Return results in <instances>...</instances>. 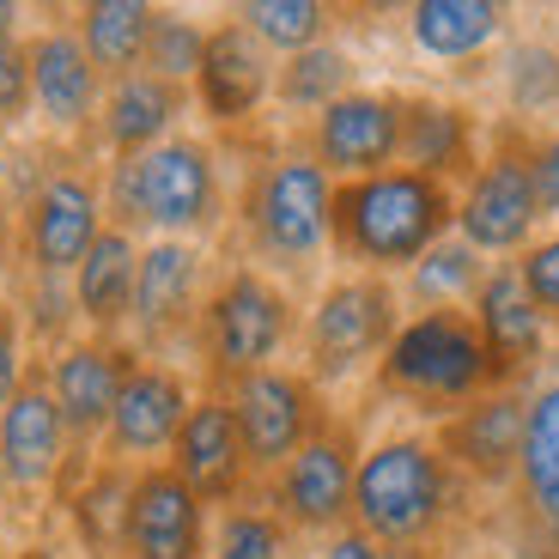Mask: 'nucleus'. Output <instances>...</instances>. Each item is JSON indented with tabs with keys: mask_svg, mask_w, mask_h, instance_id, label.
<instances>
[{
	"mask_svg": "<svg viewBox=\"0 0 559 559\" xmlns=\"http://www.w3.org/2000/svg\"><path fill=\"white\" fill-rule=\"evenodd\" d=\"M499 0H414L407 7V37L426 61H475L504 37Z\"/></svg>",
	"mask_w": 559,
	"mask_h": 559,
	"instance_id": "obj_27",
	"label": "nucleus"
},
{
	"mask_svg": "<svg viewBox=\"0 0 559 559\" xmlns=\"http://www.w3.org/2000/svg\"><path fill=\"white\" fill-rule=\"evenodd\" d=\"M13 559H61V554H56V547H43V542H37V547H19Z\"/></svg>",
	"mask_w": 559,
	"mask_h": 559,
	"instance_id": "obj_45",
	"label": "nucleus"
},
{
	"mask_svg": "<svg viewBox=\"0 0 559 559\" xmlns=\"http://www.w3.org/2000/svg\"><path fill=\"white\" fill-rule=\"evenodd\" d=\"M195 407V383L182 378L170 359H140L134 378L122 383L110 414V432H104V462H122V468H153L170 456L182 419Z\"/></svg>",
	"mask_w": 559,
	"mask_h": 559,
	"instance_id": "obj_17",
	"label": "nucleus"
},
{
	"mask_svg": "<svg viewBox=\"0 0 559 559\" xmlns=\"http://www.w3.org/2000/svg\"><path fill=\"white\" fill-rule=\"evenodd\" d=\"M128 487H134V468L122 462H92L80 480L68 487V530L73 542L92 559H122V523H128Z\"/></svg>",
	"mask_w": 559,
	"mask_h": 559,
	"instance_id": "obj_29",
	"label": "nucleus"
},
{
	"mask_svg": "<svg viewBox=\"0 0 559 559\" xmlns=\"http://www.w3.org/2000/svg\"><path fill=\"white\" fill-rule=\"evenodd\" d=\"M523 414L530 390H487L450 419H438L432 444L475 492H504L518 487V456H523Z\"/></svg>",
	"mask_w": 559,
	"mask_h": 559,
	"instance_id": "obj_18",
	"label": "nucleus"
},
{
	"mask_svg": "<svg viewBox=\"0 0 559 559\" xmlns=\"http://www.w3.org/2000/svg\"><path fill=\"white\" fill-rule=\"evenodd\" d=\"M475 487L444 462L432 432H390L359 450L353 480V530H365L383 554H432L462 518Z\"/></svg>",
	"mask_w": 559,
	"mask_h": 559,
	"instance_id": "obj_1",
	"label": "nucleus"
},
{
	"mask_svg": "<svg viewBox=\"0 0 559 559\" xmlns=\"http://www.w3.org/2000/svg\"><path fill=\"white\" fill-rule=\"evenodd\" d=\"M165 468L195 492L207 511H213V504H219V511L250 504L255 475H250V456H243L231 402H225L219 390H201L195 395V407H189V419H182V432H177V444H170Z\"/></svg>",
	"mask_w": 559,
	"mask_h": 559,
	"instance_id": "obj_19",
	"label": "nucleus"
},
{
	"mask_svg": "<svg viewBox=\"0 0 559 559\" xmlns=\"http://www.w3.org/2000/svg\"><path fill=\"white\" fill-rule=\"evenodd\" d=\"M487 267H492L487 255H475L456 231H450L438 250H426L407 267V298H414L419 310H468V298L480 293Z\"/></svg>",
	"mask_w": 559,
	"mask_h": 559,
	"instance_id": "obj_31",
	"label": "nucleus"
},
{
	"mask_svg": "<svg viewBox=\"0 0 559 559\" xmlns=\"http://www.w3.org/2000/svg\"><path fill=\"white\" fill-rule=\"evenodd\" d=\"M92 462L73 450L68 419H61L43 359L31 365V378L19 383V395L0 414V492L37 504V499H68V487L85 475Z\"/></svg>",
	"mask_w": 559,
	"mask_h": 559,
	"instance_id": "obj_10",
	"label": "nucleus"
},
{
	"mask_svg": "<svg viewBox=\"0 0 559 559\" xmlns=\"http://www.w3.org/2000/svg\"><path fill=\"white\" fill-rule=\"evenodd\" d=\"M504 85H511V104L523 116L559 110V49L554 43H518L504 61Z\"/></svg>",
	"mask_w": 559,
	"mask_h": 559,
	"instance_id": "obj_36",
	"label": "nucleus"
},
{
	"mask_svg": "<svg viewBox=\"0 0 559 559\" xmlns=\"http://www.w3.org/2000/svg\"><path fill=\"white\" fill-rule=\"evenodd\" d=\"M395 329H402L395 280H378V274L329 280L305 317V378L317 390H329V383H353L359 371H378Z\"/></svg>",
	"mask_w": 559,
	"mask_h": 559,
	"instance_id": "obj_8",
	"label": "nucleus"
},
{
	"mask_svg": "<svg viewBox=\"0 0 559 559\" xmlns=\"http://www.w3.org/2000/svg\"><path fill=\"white\" fill-rule=\"evenodd\" d=\"M518 280H523V293L535 298V310L559 329V231L554 238H535L518 255Z\"/></svg>",
	"mask_w": 559,
	"mask_h": 559,
	"instance_id": "obj_37",
	"label": "nucleus"
},
{
	"mask_svg": "<svg viewBox=\"0 0 559 559\" xmlns=\"http://www.w3.org/2000/svg\"><path fill=\"white\" fill-rule=\"evenodd\" d=\"M468 317L480 329V347L492 359V383L499 390H523V383L542 371L547 341H554V322L535 310V298L523 293L518 262H492L480 293L468 298Z\"/></svg>",
	"mask_w": 559,
	"mask_h": 559,
	"instance_id": "obj_20",
	"label": "nucleus"
},
{
	"mask_svg": "<svg viewBox=\"0 0 559 559\" xmlns=\"http://www.w3.org/2000/svg\"><path fill=\"white\" fill-rule=\"evenodd\" d=\"M31 341H25V322H19L13 298H0V414H7V402L19 395V383L31 378Z\"/></svg>",
	"mask_w": 559,
	"mask_h": 559,
	"instance_id": "obj_38",
	"label": "nucleus"
},
{
	"mask_svg": "<svg viewBox=\"0 0 559 559\" xmlns=\"http://www.w3.org/2000/svg\"><path fill=\"white\" fill-rule=\"evenodd\" d=\"M201 49H207V25H201V19H189V13H165V7H158L140 73H153V80H170V85H195V73H201Z\"/></svg>",
	"mask_w": 559,
	"mask_h": 559,
	"instance_id": "obj_34",
	"label": "nucleus"
},
{
	"mask_svg": "<svg viewBox=\"0 0 559 559\" xmlns=\"http://www.w3.org/2000/svg\"><path fill=\"white\" fill-rule=\"evenodd\" d=\"M371 378L390 402H407L426 419H450L475 395L499 390L468 310H414V317H402V329L383 347Z\"/></svg>",
	"mask_w": 559,
	"mask_h": 559,
	"instance_id": "obj_7",
	"label": "nucleus"
},
{
	"mask_svg": "<svg viewBox=\"0 0 559 559\" xmlns=\"http://www.w3.org/2000/svg\"><path fill=\"white\" fill-rule=\"evenodd\" d=\"M189 85H170V80H153V73H128V80H110L104 85V110H98V128H92V153L104 158H140L165 146L177 134V122L189 116Z\"/></svg>",
	"mask_w": 559,
	"mask_h": 559,
	"instance_id": "obj_24",
	"label": "nucleus"
},
{
	"mask_svg": "<svg viewBox=\"0 0 559 559\" xmlns=\"http://www.w3.org/2000/svg\"><path fill=\"white\" fill-rule=\"evenodd\" d=\"M19 19H25V13H19L13 0H0V49H7V43H19Z\"/></svg>",
	"mask_w": 559,
	"mask_h": 559,
	"instance_id": "obj_43",
	"label": "nucleus"
},
{
	"mask_svg": "<svg viewBox=\"0 0 559 559\" xmlns=\"http://www.w3.org/2000/svg\"><path fill=\"white\" fill-rule=\"evenodd\" d=\"M402 170L462 189L480 170V116L456 98L402 92Z\"/></svg>",
	"mask_w": 559,
	"mask_h": 559,
	"instance_id": "obj_23",
	"label": "nucleus"
},
{
	"mask_svg": "<svg viewBox=\"0 0 559 559\" xmlns=\"http://www.w3.org/2000/svg\"><path fill=\"white\" fill-rule=\"evenodd\" d=\"M293 335H298L293 293H286L274 274H262V267L231 262L207 286V298H201L189 347H195V359H201L207 390H231V383L267 371L280 353L293 347Z\"/></svg>",
	"mask_w": 559,
	"mask_h": 559,
	"instance_id": "obj_6",
	"label": "nucleus"
},
{
	"mask_svg": "<svg viewBox=\"0 0 559 559\" xmlns=\"http://www.w3.org/2000/svg\"><path fill=\"white\" fill-rule=\"evenodd\" d=\"M31 61V110L49 128V140H68L80 153H92V128L104 110V73L80 49L73 25H43L25 37Z\"/></svg>",
	"mask_w": 559,
	"mask_h": 559,
	"instance_id": "obj_16",
	"label": "nucleus"
},
{
	"mask_svg": "<svg viewBox=\"0 0 559 559\" xmlns=\"http://www.w3.org/2000/svg\"><path fill=\"white\" fill-rule=\"evenodd\" d=\"M274 68L280 61L238 19H219V25H207V49H201V73L189 85V98L213 128H250L255 110L274 98Z\"/></svg>",
	"mask_w": 559,
	"mask_h": 559,
	"instance_id": "obj_22",
	"label": "nucleus"
},
{
	"mask_svg": "<svg viewBox=\"0 0 559 559\" xmlns=\"http://www.w3.org/2000/svg\"><path fill=\"white\" fill-rule=\"evenodd\" d=\"M104 219L128 238H177L195 243L225 225V170L213 140L170 134L165 146L140 158H110L104 165Z\"/></svg>",
	"mask_w": 559,
	"mask_h": 559,
	"instance_id": "obj_2",
	"label": "nucleus"
},
{
	"mask_svg": "<svg viewBox=\"0 0 559 559\" xmlns=\"http://www.w3.org/2000/svg\"><path fill=\"white\" fill-rule=\"evenodd\" d=\"M518 504L523 518L559 547V378H542L530 390V414H523V456H518Z\"/></svg>",
	"mask_w": 559,
	"mask_h": 559,
	"instance_id": "obj_26",
	"label": "nucleus"
},
{
	"mask_svg": "<svg viewBox=\"0 0 559 559\" xmlns=\"http://www.w3.org/2000/svg\"><path fill=\"white\" fill-rule=\"evenodd\" d=\"M7 255H13V213H0V267H7Z\"/></svg>",
	"mask_w": 559,
	"mask_h": 559,
	"instance_id": "obj_44",
	"label": "nucleus"
},
{
	"mask_svg": "<svg viewBox=\"0 0 559 559\" xmlns=\"http://www.w3.org/2000/svg\"><path fill=\"white\" fill-rule=\"evenodd\" d=\"M347 92H359V61L341 43H317L305 56H286L274 68V104L286 116H322L329 104H341Z\"/></svg>",
	"mask_w": 559,
	"mask_h": 559,
	"instance_id": "obj_30",
	"label": "nucleus"
},
{
	"mask_svg": "<svg viewBox=\"0 0 559 559\" xmlns=\"http://www.w3.org/2000/svg\"><path fill=\"white\" fill-rule=\"evenodd\" d=\"M305 153L335 182H359V177H378V170H395L402 165V92H378V85L347 92L341 104L310 116Z\"/></svg>",
	"mask_w": 559,
	"mask_h": 559,
	"instance_id": "obj_15",
	"label": "nucleus"
},
{
	"mask_svg": "<svg viewBox=\"0 0 559 559\" xmlns=\"http://www.w3.org/2000/svg\"><path fill=\"white\" fill-rule=\"evenodd\" d=\"M134 341H98V335H73L68 347H56L43 359V378H49V395H56L61 419H68V438L85 462L104 444L116 414V395L134 378Z\"/></svg>",
	"mask_w": 559,
	"mask_h": 559,
	"instance_id": "obj_14",
	"label": "nucleus"
},
{
	"mask_svg": "<svg viewBox=\"0 0 559 559\" xmlns=\"http://www.w3.org/2000/svg\"><path fill=\"white\" fill-rule=\"evenodd\" d=\"M219 395L231 402L243 456H250V475L262 480V487L322 432V419H329L322 390L305 371H286V365H267V371H255V378L231 383V390H219Z\"/></svg>",
	"mask_w": 559,
	"mask_h": 559,
	"instance_id": "obj_12",
	"label": "nucleus"
},
{
	"mask_svg": "<svg viewBox=\"0 0 559 559\" xmlns=\"http://www.w3.org/2000/svg\"><path fill=\"white\" fill-rule=\"evenodd\" d=\"M153 19H158V7H146V0H92V7L73 13V37H80V49L92 56V68L104 73V85L140 73Z\"/></svg>",
	"mask_w": 559,
	"mask_h": 559,
	"instance_id": "obj_28",
	"label": "nucleus"
},
{
	"mask_svg": "<svg viewBox=\"0 0 559 559\" xmlns=\"http://www.w3.org/2000/svg\"><path fill=\"white\" fill-rule=\"evenodd\" d=\"M207 559H293V530L267 504H231L213 523Z\"/></svg>",
	"mask_w": 559,
	"mask_h": 559,
	"instance_id": "obj_33",
	"label": "nucleus"
},
{
	"mask_svg": "<svg viewBox=\"0 0 559 559\" xmlns=\"http://www.w3.org/2000/svg\"><path fill=\"white\" fill-rule=\"evenodd\" d=\"M456 231V189L419 177V170H378L359 182H335V219L329 250L353 274H407L426 250Z\"/></svg>",
	"mask_w": 559,
	"mask_h": 559,
	"instance_id": "obj_3",
	"label": "nucleus"
},
{
	"mask_svg": "<svg viewBox=\"0 0 559 559\" xmlns=\"http://www.w3.org/2000/svg\"><path fill=\"white\" fill-rule=\"evenodd\" d=\"M134 267H140V243L116 225H104V238L85 250V262L73 267V310L80 329L98 341H128V310H134Z\"/></svg>",
	"mask_w": 559,
	"mask_h": 559,
	"instance_id": "obj_25",
	"label": "nucleus"
},
{
	"mask_svg": "<svg viewBox=\"0 0 559 559\" xmlns=\"http://www.w3.org/2000/svg\"><path fill=\"white\" fill-rule=\"evenodd\" d=\"M25 177L13 182V255L37 280H73L85 250L104 238V182L80 153L43 146L25 158Z\"/></svg>",
	"mask_w": 559,
	"mask_h": 559,
	"instance_id": "obj_5",
	"label": "nucleus"
},
{
	"mask_svg": "<svg viewBox=\"0 0 559 559\" xmlns=\"http://www.w3.org/2000/svg\"><path fill=\"white\" fill-rule=\"evenodd\" d=\"M19 322H25V341H43V347L56 353L73 341V329H80V310H73V286L68 280H37L25 274V293L13 298Z\"/></svg>",
	"mask_w": 559,
	"mask_h": 559,
	"instance_id": "obj_35",
	"label": "nucleus"
},
{
	"mask_svg": "<svg viewBox=\"0 0 559 559\" xmlns=\"http://www.w3.org/2000/svg\"><path fill=\"white\" fill-rule=\"evenodd\" d=\"M475 559H504V554H475Z\"/></svg>",
	"mask_w": 559,
	"mask_h": 559,
	"instance_id": "obj_46",
	"label": "nucleus"
},
{
	"mask_svg": "<svg viewBox=\"0 0 559 559\" xmlns=\"http://www.w3.org/2000/svg\"><path fill=\"white\" fill-rule=\"evenodd\" d=\"M317 559H390V554H383V547L371 542L365 530H353V523H347L341 535H329V547H322Z\"/></svg>",
	"mask_w": 559,
	"mask_h": 559,
	"instance_id": "obj_41",
	"label": "nucleus"
},
{
	"mask_svg": "<svg viewBox=\"0 0 559 559\" xmlns=\"http://www.w3.org/2000/svg\"><path fill=\"white\" fill-rule=\"evenodd\" d=\"M0 559H13V554H7V542H0Z\"/></svg>",
	"mask_w": 559,
	"mask_h": 559,
	"instance_id": "obj_47",
	"label": "nucleus"
},
{
	"mask_svg": "<svg viewBox=\"0 0 559 559\" xmlns=\"http://www.w3.org/2000/svg\"><path fill=\"white\" fill-rule=\"evenodd\" d=\"M535 182H530V134L499 128L492 153H480V170L456 189V238L487 262H518L535 243Z\"/></svg>",
	"mask_w": 559,
	"mask_h": 559,
	"instance_id": "obj_9",
	"label": "nucleus"
},
{
	"mask_svg": "<svg viewBox=\"0 0 559 559\" xmlns=\"http://www.w3.org/2000/svg\"><path fill=\"white\" fill-rule=\"evenodd\" d=\"M243 31L262 43L267 56H305L317 43H329V25H335V7H322V0H243L238 13Z\"/></svg>",
	"mask_w": 559,
	"mask_h": 559,
	"instance_id": "obj_32",
	"label": "nucleus"
},
{
	"mask_svg": "<svg viewBox=\"0 0 559 559\" xmlns=\"http://www.w3.org/2000/svg\"><path fill=\"white\" fill-rule=\"evenodd\" d=\"M353 480H359V432L353 419L329 414L322 432L267 480V511L293 535H341L353 523Z\"/></svg>",
	"mask_w": 559,
	"mask_h": 559,
	"instance_id": "obj_11",
	"label": "nucleus"
},
{
	"mask_svg": "<svg viewBox=\"0 0 559 559\" xmlns=\"http://www.w3.org/2000/svg\"><path fill=\"white\" fill-rule=\"evenodd\" d=\"M213 511L170 475L165 462L134 468L122 523V559H207Z\"/></svg>",
	"mask_w": 559,
	"mask_h": 559,
	"instance_id": "obj_21",
	"label": "nucleus"
},
{
	"mask_svg": "<svg viewBox=\"0 0 559 559\" xmlns=\"http://www.w3.org/2000/svg\"><path fill=\"white\" fill-rule=\"evenodd\" d=\"M25 116H31V61L25 43H7L0 49V134H13Z\"/></svg>",
	"mask_w": 559,
	"mask_h": 559,
	"instance_id": "obj_39",
	"label": "nucleus"
},
{
	"mask_svg": "<svg viewBox=\"0 0 559 559\" xmlns=\"http://www.w3.org/2000/svg\"><path fill=\"white\" fill-rule=\"evenodd\" d=\"M547 559H559V547H554V554H547Z\"/></svg>",
	"mask_w": 559,
	"mask_h": 559,
	"instance_id": "obj_48",
	"label": "nucleus"
},
{
	"mask_svg": "<svg viewBox=\"0 0 559 559\" xmlns=\"http://www.w3.org/2000/svg\"><path fill=\"white\" fill-rule=\"evenodd\" d=\"M13 182H19V153H7V146H0V213L13 207Z\"/></svg>",
	"mask_w": 559,
	"mask_h": 559,
	"instance_id": "obj_42",
	"label": "nucleus"
},
{
	"mask_svg": "<svg viewBox=\"0 0 559 559\" xmlns=\"http://www.w3.org/2000/svg\"><path fill=\"white\" fill-rule=\"evenodd\" d=\"M329 219H335V177L305 153H267L243 177L238 231L250 267L262 274H310L329 250Z\"/></svg>",
	"mask_w": 559,
	"mask_h": 559,
	"instance_id": "obj_4",
	"label": "nucleus"
},
{
	"mask_svg": "<svg viewBox=\"0 0 559 559\" xmlns=\"http://www.w3.org/2000/svg\"><path fill=\"white\" fill-rule=\"evenodd\" d=\"M530 182H535L542 219H559V128L530 134Z\"/></svg>",
	"mask_w": 559,
	"mask_h": 559,
	"instance_id": "obj_40",
	"label": "nucleus"
},
{
	"mask_svg": "<svg viewBox=\"0 0 559 559\" xmlns=\"http://www.w3.org/2000/svg\"><path fill=\"white\" fill-rule=\"evenodd\" d=\"M201 298H207V255L201 243L177 238H146L134 267V310H128V335L140 359H158L165 347L195 335Z\"/></svg>",
	"mask_w": 559,
	"mask_h": 559,
	"instance_id": "obj_13",
	"label": "nucleus"
}]
</instances>
